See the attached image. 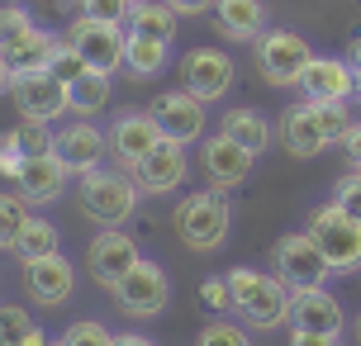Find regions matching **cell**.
Returning a JSON list of instances; mask_svg holds the SVG:
<instances>
[{"instance_id":"6da1fadb","label":"cell","mask_w":361,"mask_h":346,"mask_svg":"<svg viewBox=\"0 0 361 346\" xmlns=\"http://www.w3.org/2000/svg\"><path fill=\"white\" fill-rule=\"evenodd\" d=\"M224 280H228V299H233V313L243 318V328L276 332L290 323V285L276 271L233 266Z\"/></svg>"},{"instance_id":"7a4b0ae2","label":"cell","mask_w":361,"mask_h":346,"mask_svg":"<svg viewBox=\"0 0 361 346\" xmlns=\"http://www.w3.org/2000/svg\"><path fill=\"white\" fill-rule=\"evenodd\" d=\"M171 228L176 237L190 247V252H219L228 233H233V200H228V190H190V195H180L176 209H171Z\"/></svg>"},{"instance_id":"3957f363","label":"cell","mask_w":361,"mask_h":346,"mask_svg":"<svg viewBox=\"0 0 361 346\" xmlns=\"http://www.w3.org/2000/svg\"><path fill=\"white\" fill-rule=\"evenodd\" d=\"M138 200H143V190L124 166H100V171L81 176V214L100 228H124Z\"/></svg>"},{"instance_id":"277c9868","label":"cell","mask_w":361,"mask_h":346,"mask_svg":"<svg viewBox=\"0 0 361 346\" xmlns=\"http://www.w3.org/2000/svg\"><path fill=\"white\" fill-rule=\"evenodd\" d=\"M305 233L314 237V247L324 252V261H328L333 275H357L361 271V223L352 219V214H343L338 204L314 209Z\"/></svg>"},{"instance_id":"5b68a950","label":"cell","mask_w":361,"mask_h":346,"mask_svg":"<svg viewBox=\"0 0 361 346\" xmlns=\"http://www.w3.org/2000/svg\"><path fill=\"white\" fill-rule=\"evenodd\" d=\"M252 57H257V72H262L267 86H300L305 67L314 62V48L295 29H267L252 43Z\"/></svg>"},{"instance_id":"8992f818","label":"cell","mask_w":361,"mask_h":346,"mask_svg":"<svg viewBox=\"0 0 361 346\" xmlns=\"http://www.w3.org/2000/svg\"><path fill=\"white\" fill-rule=\"evenodd\" d=\"M109 294H114L119 313H128V318H157V313H166V304H171V280H166V271L157 261L143 256L133 271L119 275V285Z\"/></svg>"},{"instance_id":"52a82bcc","label":"cell","mask_w":361,"mask_h":346,"mask_svg":"<svg viewBox=\"0 0 361 346\" xmlns=\"http://www.w3.org/2000/svg\"><path fill=\"white\" fill-rule=\"evenodd\" d=\"M209 105L204 100H195L190 91H162L152 105H147V114L157 119V133H162L166 143H204V124H209Z\"/></svg>"},{"instance_id":"ba28073f","label":"cell","mask_w":361,"mask_h":346,"mask_svg":"<svg viewBox=\"0 0 361 346\" xmlns=\"http://www.w3.org/2000/svg\"><path fill=\"white\" fill-rule=\"evenodd\" d=\"M233 81H238V67L224 48H195L180 62V91H190L204 105H219L224 95L233 91Z\"/></svg>"},{"instance_id":"9c48e42d","label":"cell","mask_w":361,"mask_h":346,"mask_svg":"<svg viewBox=\"0 0 361 346\" xmlns=\"http://www.w3.org/2000/svg\"><path fill=\"white\" fill-rule=\"evenodd\" d=\"M53 152L62 157V166L72 171V181L90 176V171H100L109 162V138L100 124H90V119H72V124H62L53 133Z\"/></svg>"},{"instance_id":"30bf717a","label":"cell","mask_w":361,"mask_h":346,"mask_svg":"<svg viewBox=\"0 0 361 346\" xmlns=\"http://www.w3.org/2000/svg\"><path fill=\"white\" fill-rule=\"evenodd\" d=\"M10 105H15L19 119H34V124H53V119H62V114H72L67 81H57L53 72L15 76V86H10Z\"/></svg>"},{"instance_id":"8fae6325","label":"cell","mask_w":361,"mask_h":346,"mask_svg":"<svg viewBox=\"0 0 361 346\" xmlns=\"http://www.w3.org/2000/svg\"><path fill=\"white\" fill-rule=\"evenodd\" d=\"M67 43H72L76 53L86 57L90 72H105L114 76L124 67V48H128V29H114V24H95V19H72V29H67Z\"/></svg>"},{"instance_id":"7c38bea8","label":"cell","mask_w":361,"mask_h":346,"mask_svg":"<svg viewBox=\"0 0 361 346\" xmlns=\"http://www.w3.org/2000/svg\"><path fill=\"white\" fill-rule=\"evenodd\" d=\"M276 275L290 285V294L295 290H319V285H328V261L324 252L314 247V237L309 233H286L281 242H276Z\"/></svg>"},{"instance_id":"4fadbf2b","label":"cell","mask_w":361,"mask_h":346,"mask_svg":"<svg viewBox=\"0 0 361 346\" xmlns=\"http://www.w3.org/2000/svg\"><path fill=\"white\" fill-rule=\"evenodd\" d=\"M67 181H72V171L62 166L57 152L24 157V166H19V176H15V195L29 204V209H48V204H57L67 195Z\"/></svg>"},{"instance_id":"5bb4252c","label":"cell","mask_w":361,"mask_h":346,"mask_svg":"<svg viewBox=\"0 0 361 346\" xmlns=\"http://www.w3.org/2000/svg\"><path fill=\"white\" fill-rule=\"evenodd\" d=\"M109 138V162H119L124 171H133V166L143 162L152 147L162 143V133H157V119L147 110H124L114 124L105 128Z\"/></svg>"},{"instance_id":"9a60e30c","label":"cell","mask_w":361,"mask_h":346,"mask_svg":"<svg viewBox=\"0 0 361 346\" xmlns=\"http://www.w3.org/2000/svg\"><path fill=\"white\" fill-rule=\"evenodd\" d=\"M276 143L286 147L295 162H309V157H319L328 143L324 133V119H319V105H309V100H295L281 110V124H276Z\"/></svg>"},{"instance_id":"2e32d148","label":"cell","mask_w":361,"mask_h":346,"mask_svg":"<svg viewBox=\"0 0 361 346\" xmlns=\"http://www.w3.org/2000/svg\"><path fill=\"white\" fill-rule=\"evenodd\" d=\"M128 176L138 181L143 195H176L180 185L190 181V157H185V147H180V143H166V138H162V143L152 147Z\"/></svg>"},{"instance_id":"e0dca14e","label":"cell","mask_w":361,"mask_h":346,"mask_svg":"<svg viewBox=\"0 0 361 346\" xmlns=\"http://www.w3.org/2000/svg\"><path fill=\"white\" fill-rule=\"evenodd\" d=\"M252 162L257 157L247 147H238L228 133H214V138L200 143V171H204V181L214 185V190H238L252 176Z\"/></svg>"},{"instance_id":"ac0fdd59","label":"cell","mask_w":361,"mask_h":346,"mask_svg":"<svg viewBox=\"0 0 361 346\" xmlns=\"http://www.w3.org/2000/svg\"><path fill=\"white\" fill-rule=\"evenodd\" d=\"M72 290H76V266L62 252L24 266V294H29V304H38V309H62L72 299Z\"/></svg>"},{"instance_id":"d6986e66","label":"cell","mask_w":361,"mask_h":346,"mask_svg":"<svg viewBox=\"0 0 361 346\" xmlns=\"http://www.w3.org/2000/svg\"><path fill=\"white\" fill-rule=\"evenodd\" d=\"M138 261H143L138 242H133L128 233H119V228L90 237V247H86V271H90V280H95V285H105V290H114V285H119V275L133 271Z\"/></svg>"},{"instance_id":"ffe728a7","label":"cell","mask_w":361,"mask_h":346,"mask_svg":"<svg viewBox=\"0 0 361 346\" xmlns=\"http://www.w3.org/2000/svg\"><path fill=\"white\" fill-rule=\"evenodd\" d=\"M290 328L319 332V337H343L347 313L328 285H319V290H295L290 294Z\"/></svg>"},{"instance_id":"44dd1931","label":"cell","mask_w":361,"mask_h":346,"mask_svg":"<svg viewBox=\"0 0 361 346\" xmlns=\"http://www.w3.org/2000/svg\"><path fill=\"white\" fill-rule=\"evenodd\" d=\"M300 91H305L309 105H347L352 95H357V81H352V67H347L343 57H319L305 67L300 76Z\"/></svg>"},{"instance_id":"7402d4cb","label":"cell","mask_w":361,"mask_h":346,"mask_svg":"<svg viewBox=\"0 0 361 346\" xmlns=\"http://www.w3.org/2000/svg\"><path fill=\"white\" fill-rule=\"evenodd\" d=\"M57 48H62L57 34H48L43 24H29V29H19L10 43H0V57H5V67L15 76H29V72H48V62H53Z\"/></svg>"},{"instance_id":"603a6c76","label":"cell","mask_w":361,"mask_h":346,"mask_svg":"<svg viewBox=\"0 0 361 346\" xmlns=\"http://www.w3.org/2000/svg\"><path fill=\"white\" fill-rule=\"evenodd\" d=\"M214 29L228 43H257V38L267 34V5L262 0H219Z\"/></svg>"},{"instance_id":"cb8c5ba5","label":"cell","mask_w":361,"mask_h":346,"mask_svg":"<svg viewBox=\"0 0 361 346\" xmlns=\"http://www.w3.org/2000/svg\"><path fill=\"white\" fill-rule=\"evenodd\" d=\"M219 133H228L238 147H247L252 157H262L271 147V119L262 110H252V105H238V110H228L224 119H219Z\"/></svg>"},{"instance_id":"d4e9b609","label":"cell","mask_w":361,"mask_h":346,"mask_svg":"<svg viewBox=\"0 0 361 346\" xmlns=\"http://www.w3.org/2000/svg\"><path fill=\"white\" fill-rule=\"evenodd\" d=\"M67 100H72V119H95V114L109 110L114 100V81L105 72H86L67 86Z\"/></svg>"},{"instance_id":"484cf974","label":"cell","mask_w":361,"mask_h":346,"mask_svg":"<svg viewBox=\"0 0 361 346\" xmlns=\"http://www.w3.org/2000/svg\"><path fill=\"white\" fill-rule=\"evenodd\" d=\"M171 57V43L162 38H147V34H128V48H124V72L133 81H152V76L166 67Z\"/></svg>"},{"instance_id":"4316f807","label":"cell","mask_w":361,"mask_h":346,"mask_svg":"<svg viewBox=\"0 0 361 346\" xmlns=\"http://www.w3.org/2000/svg\"><path fill=\"white\" fill-rule=\"evenodd\" d=\"M176 24H180V15L166 0H133V10H128V34H147V38L171 43L176 38Z\"/></svg>"},{"instance_id":"83f0119b","label":"cell","mask_w":361,"mask_h":346,"mask_svg":"<svg viewBox=\"0 0 361 346\" xmlns=\"http://www.w3.org/2000/svg\"><path fill=\"white\" fill-rule=\"evenodd\" d=\"M10 252L19 256V266H29V261H43V256L62 252V233H57L48 219L29 214V223H24V233L15 237V247H10Z\"/></svg>"},{"instance_id":"f1b7e54d","label":"cell","mask_w":361,"mask_h":346,"mask_svg":"<svg viewBox=\"0 0 361 346\" xmlns=\"http://www.w3.org/2000/svg\"><path fill=\"white\" fill-rule=\"evenodd\" d=\"M24 223H29V204L19 200V195H5V190H0V252L15 247V237L24 233Z\"/></svg>"},{"instance_id":"f546056e","label":"cell","mask_w":361,"mask_h":346,"mask_svg":"<svg viewBox=\"0 0 361 346\" xmlns=\"http://www.w3.org/2000/svg\"><path fill=\"white\" fill-rule=\"evenodd\" d=\"M10 138L24 157H43V152H53V124H34V119H19L10 128Z\"/></svg>"},{"instance_id":"4dcf8cb0","label":"cell","mask_w":361,"mask_h":346,"mask_svg":"<svg viewBox=\"0 0 361 346\" xmlns=\"http://www.w3.org/2000/svg\"><path fill=\"white\" fill-rule=\"evenodd\" d=\"M195 346H252V342H247V328H243V323H228V318H209V323L200 328Z\"/></svg>"},{"instance_id":"1f68e13d","label":"cell","mask_w":361,"mask_h":346,"mask_svg":"<svg viewBox=\"0 0 361 346\" xmlns=\"http://www.w3.org/2000/svg\"><path fill=\"white\" fill-rule=\"evenodd\" d=\"M76 5H81V19L128 29V10H133V0H76Z\"/></svg>"},{"instance_id":"d6a6232c","label":"cell","mask_w":361,"mask_h":346,"mask_svg":"<svg viewBox=\"0 0 361 346\" xmlns=\"http://www.w3.org/2000/svg\"><path fill=\"white\" fill-rule=\"evenodd\" d=\"M38 323L29 318V309H15V304H0V346H19Z\"/></svg>"},{"instance_id":"836d02e7","label":"cell","mask_w":361,"mask_h":346,"mask_svg":"<svg viewBox=\"0 0 361 346\" xmlns=\"http://www.w3.org/2000/svg\"><path fill=\"white\" fill-rule=\"evenodd\" d=\"M67 346H114V332L100 323V318H76V323H67Z\"/></svg>"},{"instance_id":"e575fe53","label":"cell","mask_w":361,"mask_h":346,"mask_svg":"<svg viewBox=\"0 0 361 346\" xmlns=\"http://www.w3.org/2000/svg\"><path fill=\"white\" fill-rule=\"evenodd\" d=\"M48 72H53L57 81H67V86H72L76 76H86L90 67H86V57H81V53H76V48H72V43L62 38V48H57V53H53V62H48Z\"/></svg>"},{"instance_id":"d590c367","label":"cell","mask_w":361,"mask_h":346,"mask_svg":"<svg viewBox=\"0 0 361 346\" xmlns=\"http://www.w3.org/2000/svg\"><path fill=\"white\" fill-rule=\"evenodd\" d=\"M333 204H338L343 214H352V219L361 223V171H347L343 181L333 185Z\"/></svg>"},{"instance_id":"8d00e7d4","label":"cell","mask_w":361,"mask_h":346,"mask_svg":"<svg viewBox=\"0 0 361 346\" xmlns=\"http://www.w3.org/2000/svg\"><path fill=\"white\" fill-rule=\"evenodd\" d=\"M319 119H324V133L333 147L347 143V133H352V114H347V105H319Z\"/></svg>"},{"instance_id":"74e56055","label":"cell","mask_w":361,"mask_h":346,"mask_svg":"<svg viewBox=\"0 0 361 346\" xmlns=\"http://www.w3.org/2000/svg\"><path fill=\"white\" fill-rule=\"evenodd\" d=\"M200 304H204V313L224 318V313L233 309V299H228V280H224V275H219V280H204V285H200Z\"/></svg>"},{"instance_id":"f35d334b","label":"cell","mask_w":361,"mask_h":346,"mask_svg":"<svg viewBox=\"0 0 361 346\" xmlns=\"http://www.w3.org/2000/svg\"><path fill=\"white\" fill-rule=\"evenodd\" d=\"M34 19H29V10L24 5H0V43H10V38L19 34V29H29Z\"/></svg>"},{"instance_id":"ab89813d","label":"cell","mask_w":361,"mask_h":346,"mask_svg":"<svg viewBox=\"0 0 361 346\" xmlns=\"http://www.w3.org/2000/svg\"><path fill=\"white\" fill-rule=\"evenodd\" d=\"M19 166H24V152L15 147V138H10V133H0V176H5V181L15 185Z\"/></svg>"},{"instance_id":"60d3db41","label":"cell","mask_w":361,"mask_h":346,"mask_svg":"<svg viewBox=\"0 0 361 346\" xmlns=\"http://www.w3.org/2000/svg\"><path fill=\"white\" fill-rule=\"evenodd\" d=\"M166 5H171V10H176L180 19H185V15L195 19V15H214V5H219V0H166Z\"/></svg>"},{"instance_id":"b9f144b4","label":"cell","mask_w":361,"mask_h":346,"mask_svg":"<svg viewBox=\"0 0 361 346\" xmlns=\"http://www.w3.org/2000/svg\"><path fill=\"white\" fill-rule=\"evenodd\" d=\"M290 346H343V337H319V332L290 328Z\"/></svg>"},{"instance_id":"7bdbcfd3","label":"cell","mask_w":361,"mask_h":346,"mask_svg":"<svg viewBox=\"0 0 361 346\" xmlns=\"http://www.w3.org/2000/svg\"><path fill=\"white\" fill-rule=\"evenodd\" d=\"M343 152H347V162H352V171H357V166H361V124H352V133H347Z\"/></svg>"},{"instance_id":"ee69618b","label":"cell","mask_w":361,"mask_h":346,"mask_svg":"<svg viewBox=\"0 0 361 346\" xmlns=\"http://www.w3.org/2000/svg\"><path fill=\"white\" fill-rule=\"evenodd\" d=\"M114 346H157V342H152L147 332H119V337H114Z\"/></svg>"},{"instance_id":"f6af8a7d","label":"cell","mask_w":361,"mask_h":346,"mask_svg":"<svg viewBox=\"0 0 361 346\" xmlns=\"http://www.w3.org/2000/svg\"><path fill=\"white\" fill-rule=\"evenodd\" d=\"M347 67H352V81H357V95H361V38L352 43V53H347Z\"/></svg>"},{"instance_id":"bcb514c9","label":"cell","mask_w":361,"mask_h":346,"mask_svg":"<svg viewBox=\"0 0 361 346\" xmlns=\"http://www.w3.org/2000/svg\"><path fill=\"white\" fill-rule=\"evenodd\" d=\"M10 86H15V72H10V67H5V57H0V95L10 91Z\"/></svg>"},{"instance_id":"7dc6e473","label":"cell","mask_w":361,"mask_h":346,"mask_svg":"<svg viewBox=\"0 0 361 346\" xmlns=\"http://www.w3.org/2000/svg\"><path fill=\"white\" fill-rule=\"evenodd\" d=\"M48 342H53V337H43V328H34V332H29V337H24L19 346H48Z\"/></svg>"},{"instance_id":"c3c4849f","label":"cell","mask_w":361,"mask_h":346,"mask_svg":"<svg viewBox=\"0 0 361 346\" xmlns=\"http://www.w3.org/2000/svg\"><path fill=\"white\" fill-rule=\"evenodd\" d=\"M352 337H357V346H361V313H357V323H352Z\"/></svg>"},{"instance_id":"681fc988","label":"cell","mask_w":361,"mask_h":346,"mask_svg":"<svg viewBox=\"0 0 361 346\" xmlns=\"http://www.w3.org/2000/svg\"><path fill=\"white\" fill-rule=\"evenodd\" d=\"M48 346H67V337H53V342H48Z\"/></svg>"},{"instance_id":"f907efd6","label":"cell","mask_w":361,"mask_h":346,"mask_svg":"<svg viewBox=\"0 0 361 346\" xmlns=\"http://www.w3.org/2000/svg\"><path fill=\"white\" fill-rule=\"evenodd\" d=\"M357 171H361V166H357Z\"/></svg>"}]
</instances>
